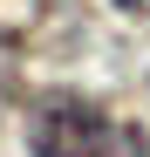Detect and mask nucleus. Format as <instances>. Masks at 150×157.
Wrapping results in <instances>:
<instances>
[{"label":"nucleus","instance_id":"f03ea898","mask_svg":"<svg viewBox=\"0 0 150 157\" xmlns=\"http://www.w3.org/2000/svg\"><path fill=\"white\" fill-rule=\"evenodd\" d=\"M116 7H137V14H143V7H150V0H116Z\"/></svg>","mask_w":150,"mask_h":157},{"label":"nucleus","instance_id":"f257e3e1","mask_svg":"<svg viewBox=\"0 0 150 157\" xmlns=\"http://www.w3.org/2000/svg\"><path fill=\"white\" fill-rule=\"evenodd\" d=\"M28 150L34 157H150L143 130L116 123L103 102L68 96V89L41 96L34 109H28Z\"/></svg>","mask_w":150,"mask_h":157}]
</instances>
